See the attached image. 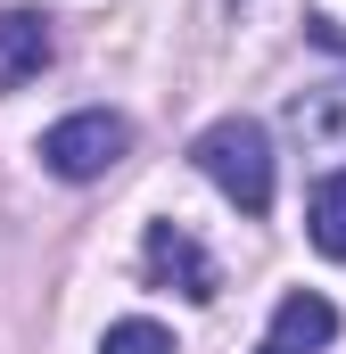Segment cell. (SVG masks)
<instances>
[{"label":"cell","instance_id":"6","mask_svg":"<svg viewBox=\"0 0 346 354\" xmlns=\"http://www.w3.org/2000/svg\"><path fill=\"white\" fill-rule=\"evenodd\" d=\"M289 132L313 149H346V83H305L289 99Z\"/></svg>","mask_w":346,"mask_h":354},{"label":"cell","instance_id":"8","mask_svg":"<svg viewBox=\"0 0 346 354\" xmlns=\"http://www.w3.org/2000/svg\"><path fill=\"white\" fill-rule=\"evenodd\" d=\"M99 354H181V346H173V330H165V322L132 313V322H107V338H99Z\"/></svg>","mask_w":346,"mask_h":354},{"label":"cell","instance_id":"4","mask_svg":"<svg viewBox=\"0 0 346 354\" xmlns=\"http://www.w3.org/2000/svg\"><path fill=\"white\" fill-rule=\"evenodd\" d=\"M330 338H338V305L322 288H289L272 305V330L256 338V354H322Z\"/></svg>","mask_w":346,"mask_h":354},{"label":"cell","instance_id":"1","mask_svg":"<svg viewBox=\"0 0 346 354\" xmlns=\"http://www.w3.org/2000/svg\"><path fill=\"white\" fill-rule=\"evenodd\" d=\"M190 165L215 181L239 214H272V132H264L256 115H215L198 140H190Z\"/></svg>","mask_w":346,"mask_h":354},{"label":"cell","instance_id":"2","mask_svg":"<svg viewBox=\"0 0 346 354\" xmlns=\"http://www.w3.org/2000/svg\"><path fill=\"white\" fill-rule=\"evenodd\" d=\"M124 149H132V124L107 115V107H83V115H66V124L42 132V165H50L58 181H99V174H116Z\"/></svg>","mask_w":346,"mask_h":354},{"label":"cell","instance_id":"5","mask_svg":"<svg viewBox=\"0 0 346 354\" xmlns=\"http://www.w3.org/2000/svg\"><path fill=\"white\" fill-rule=\"evenodd\" d=\"M50 50H58V41H50V17H42V8H0V99L33 83V75L50 66Z\"/></svg>","mask_w":346,"mask_h":354},{"label":"cell","instance_id":"3","mask_svg":"<svg viewBox=\"0 0 346 354\" xmlns=\"http://www.w3.org/2000/svg\"><path fill=\"white\" fill-rule=\"evenodd\" d=\"M140 264H149V280H165V288H181V297H215L223 288V272H215V256L181 231V223H149V239H140Z\"/></svg>","mask_w":346,"mask_h":354},{"label":"cell","instance_id":"7","mask_svg":"<svg viewBox=\"0 0 346 354\" xmlns=\"http://www.w3.org/2000/svg\"><path fill=\"white\" fill-rule=\"evenodd\" d=\"M305 231H313L322 256H338V264H346V165L313 181V198H305Z\"/></svg>","mask_w":346,"mask_h":354}]
</instances>
